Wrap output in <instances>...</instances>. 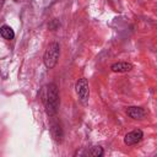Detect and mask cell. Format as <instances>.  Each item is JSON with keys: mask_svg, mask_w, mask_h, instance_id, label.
Returning a JSON list of instances; mask_svg holds the SVG:
<instances>
[{"mask_svg": "<svg viewBox=\"0 0 157 157\" xmlns=\"http://www.w3.org/2000/svg\"><path fill=\"white\" fill-rule=\"evenodd\" d=\"M44 104H45V110L49 115H54L56 113L58 105H59V93H58V88L54 83H50L47 87Z\"/></svg>", "mask_w": 157, "mask_h": 157, "instance_id": "cell-1", "label": "cell"}, {"mask_svg": "<svg viewBox=\"0 0 157 157\" xmlns=\"http://www.w3.org/2000/svg\"><path fill=\"white\" fill-rule=\"evenodd\" d=\"M59 55H60V47L56 42L49 43V45L47 47L44 55H43V61L44 65L47 66V69H53L58 60H59Z\"/></svg>", "mask_w": 157, "mask_h": 157, "instance_id": "cell-2", "label": "cell"}, {"mask_svg": "<svg viewBox=\"0 0 157 157\" xmlns=\"http://www.w3.org/2000/svg\"><path fill=\"white\" fill-rule=\"evenodd\" d=\"M76 93L78 96V99L81 103L83 104H87L88 102V98H90V88H88V82L85 77L80 78L77 82H76Z\"/></svg>", "mask_w": 157, "mask_h": 157, "instance_id": "cell-3", "label": "cell"}, {"mask_svg": "<svg viewBox=\"0 0 157 157\" xmlns=\"http://www.w3.org/2000/svg\"><path fill=\"white\" fill-rule=\"evenodd\" d=\"M142 136H144L142 131H141L140 129H136V130H132V131L128 132V134L124 136V142H125L126 145L131 146V145H135V144L140 142L141 139H142Z\"/></svg>", "mask_w": 157, "mask_h": 157, "instance_id": "cell-4", "label": "cell"}, {"mask_svg": "<svg viewBox=\"0 0 157 157\" xmlns=\"http://www.w3.org/2000/svg\"><path fill=\"white\" fill-rule=\"evenodd\" d=\"M126 113L132 119H144L146 117V110L141 107H129L126 109Z\"/></svg>", "mask_w": 157, "mask_h": 157, "instance_id": "cell-5", "label": "cell"}, {"mask_svg": "<svg viewBox=\"0 0 157 157\" xmlns=\"http://www.w3.org/2000/svg\"><path fill=\"white\" fill-rule=\"evenodd\" d=\"M132 64L130 63H125V61H119V63H115L110 66L112 71L114 72H128L130 70H132Z\"/></svg>", "mask_w": 157, "mask_h": 157, "instance_id": "cell-6", "label": "cell"}, {"mask_svg": "<svg viewBox=\"0 0 157 157\" xmlns=\"http://www.w3.org/2000/svg\"><path fill=\"white\" fill-rule=\"evenodd\" d=\"M0 36H1L4 39H6V40H11V39H13V37H15V32H13V29H12L10 26L4 25V26L0 27Z\"/></svg>", "mask_w": 157, "mask_h": 157, "instance_id": "cell-7", "label": "cell"}, {"mask_svg": "<svg viewBox=\"0 0 157 157\" xmlns=\"http://www.w3.org/2000/svg\"><path fill=\"white\" fill-rule=\"evenodd\" d=\"M52 132H53V136H54V139H55L56 141H61V136H63V134H61V129H60V126H58V125H53V128H52Z\"/></svg>", "mask_w": 157, "mask_h": 157, "instance_id": "cell-8", "label": "cell"}, {"mask_svg": "<svg viewBox=\"0 0 157 157\" xmlns=\"http://www.w3.org/2000/svg\"><path fill=\"white\" fill-rule=\"evenodd\" d=\"M91 155H92V156H96V157H101V156L103 155V150H102V147H99V146L92 147Z\"/></svg>", "mask_w": 157, "mask_h": 157, "instance_id": "cell-9", "label": "cell"}, {"mask_svg": "<svg viewBox=\"0 0 157 157\" xmlns=\"http://www.w3.org/2000/svg\"><path fill=\"white\" fill-rule=\"evenodd\" d=\"M15 1H18V0H15Z\"/></svg>", "mask_w": 157, "mask_h": 157, "instance_id": "cell-10", "label": "cell"}]
</instances>
